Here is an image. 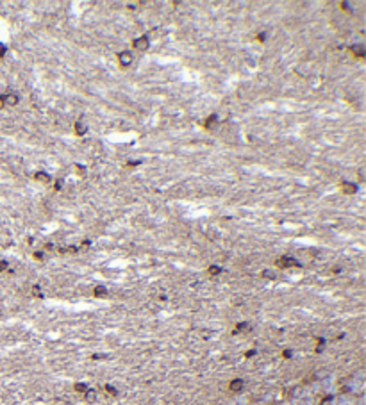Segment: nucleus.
Here are the masks:
<instances>
[{"instance_id": "1", "label": "nucleus", "mask_w": 366, "mask_h": 405, "mask_svg": "<svg viewBox=\"0 0 366 405\" xmlns=\"http://www.w3.org/2000/svg\"><path fill=\"white\" fill-rule=\"evenodd\" d=\"M132 47H134L138 52H147V50L150 48V39H148V36H139V38H136V39L132 41Z\"/></svg>"}, {"instance_id": "2", "label": "nucleus", "mask_w": 366, "mask_h": 405, "mask_svg": "<svg viewBox=\"0 0 366 405\" xmlns=\"http://www.w3.org/2000/svg\"><path fill=\"white\" fill-rule=\"evenodd\" d=\"M277 266L279 268H295V266H300V263L295 259V257H289V255H282L277 259Z\"/></svg>"}, {"instance_id": "3", "label": "nucleus", "mask_w": 366, "mask_h": 405, "mask_svg": "<svg viewBox=\"0 0 366 405\" xmlns=\"http://www.w3.org/2000/svg\"><path fill=\"white\" fill-rule=\"evenodd\" d=\"M132 61H134V56H132V52H129V50H123V52H120V54H118V63L122 64L123 68L130 66V64H132Z\"/></svg>"}, {"instance_id": "4", "label": "nucleus", "mask_w": 366, "mask_h": 405, "mask_svg": "<svg viewBox=\"0 0 366 405\" xmlns=\"http://www.w3.org/2000/svg\"><path fill=\"white\" fill-rule=\"evenodd\" d=\"M18 102H20V97L16 95V93H7V95H4V104L9 107H15L18 106Z\"/></svg>"}, {"instance_id": "5", "label": "nucleus", "mask_w": 366, "mask_h": 405, "mask_svg": "<svg viewBox=\"0 0 366 405\" xmlns=\"http://www.w3.org/2000/svg\"><path fill=\"white\" fill-rule=\"evenodd\" d=\"M341 191H343L345 195H355V193H357V184L345 180L343 184H341Z\"/></svg>"}, {"instance_id": "6", "label": "nucleus", "mask_w": 366, "mask_h": 405, "mask_svg": "<svg viewBox=\"0 0 366 405\" xmlns=\"http://www.w3.org/2000/svg\"><path fill=\"white\" fill-rule=\"evenodd\" d=\"M34 178H36L38 182H41V184H50L52 182V177L47 171H36V173H34Z\"/></svg>"}, {"instance_id": "7", "label": "nucleus", "mask_w": 366, "mask_h": 405, "mask_svg": "<svg viewBox=\"0 0 366 405\" xmlns=\"http://www.w3.org/2000/svg\"><path fill=\"white\" fill-rule=\"evenodd\" d=\"M350 52H352L355 57H359V59H363V57L366 56V48L363 47V45H352V47H350Z\"/></svg>"}, {"instance_id": "8", "label": "nucleus", "mask_w": 366, "mask_h": 405, "mask_svg": "<svg viewBox=\"0 0 366 405\" xmlns=\"http://www.w3.org/2000/svg\"><path fill=\"white\" fill-rule=\"evenodd\" d=\"M88 132V123L84 120H79L75 121V134L77 136H84Z\"/></svg>"}, {"instance_id": "9", "label": "nucleus", "mask_w": 366, "mask_h": 405, "mask_svg": "<svg viewBox=\"0 0 366 405\" xmlns=\"http://www.w3.org/2000/svg\"><path fill=\"white\" fill-rule=\"evenodd\" d=\"M230 391H241V389H243V380H241V378H236V380H232V382H230Z\"/></svg>"}, {"instance_id": "10", "label": "nucleus", "mask_w": 366, "mask_h": 405, "mask_svg": "<svg viewBox=\"0 0 366 405\" xmlns=\"http://www.w3.org/2000/svg\"><path fill=\"white\" fill-rule=\"evenodd\" d=\"M218 125V116L216 114H211L207 120H206V128H215Z\"/></svg>"}, {"instance_id": "11", "label": "nucleus", "mask_w": 366, "mask_h": 405, "mask_svg": "<svg viewBox=\"0 0 366 405\" xmlns=\"http://www.w3.org/2000/svg\"><path fill=\"white\" fill-rule=\"evenodd\" d=\"M93 295H95V296H98V298H102V296L107 295V287H106V286H97V287L93 289Z\"/></svg>"}, {"instance_id": "12", "label": "nucleus", "mask_w": 366, "mask_h": 405, "mask_svg": "<svg viewBox=\"0 0 366 405\" xmlns=\"http://www.w3.org/2000/svg\"><path fill=\"white\" fill-rule=\"evenodd\" d=\"M209 275H213V277H216V275H220L222 273V266H216V264H213V266H209Z\"/></svg>"}, {"instance_id": "13", "label": "nucleus", "mask_w": 366, "mask_h": 405, "mask_svg": "<svg viewBox=\"0 0 366 405\" xmlns=\"http://www.w3.org/2000/svg\"><path fill=\"white\" fill-rule=\"evenodd\" d=\"M261 275H263L264 278H268V280H275V278H277V273H275V271H272V270H264Z\"/></svg>"}, {"instance_id": "14", "label": "nucleus", "mask_w": 366, "mask_h": 405, "mask_svg": "<svg viewBox=\"0 0 366 405\" xmlns=\"http://www.w3.org/2000/svg\"><path fill=\"white\" fill-rule=\"evenodd\" d=\"M86 400H88V402H95V400H97V393H95V389H88V391H86Z\"/></svg>"}, {"instance_id": "15", "label": "nucleus", "mask_w": 366, "mask_h": 405, "mask_svg": "<svg viewBox=\"0 0 366 405\" xmlns=\"http://www.w3.org/2000/svg\"><path fill=\"white\" fill-rule=\"evenodd\" d=\"M73 387H75V391H77V393H86L88 391V385L86 384H75Z\"/></svg>"}, {"instance_id": "16", "label": "nucleus", "mask_w": 366, "mask_h": 405, "mask_svg": "<svg viewBox=\"0 0 366 405\" xmlns=\"http://www.w3.org/2000/svg\"><path fill=\"white\" fill-rule=\"evenodd\" d=\"M79 246H75V245H72V246H66L65 248V252H68V254H77V252H79Z\"/></svg>"}, {"instance_id": "17", "label": "nucleus", "mask_w": 366, "mask_h": 405, "mask_svg": "<svg viewBox=\"0 0 366 405\" xmlns=\"http://www.w3.org/2000/svg\"><path fill=\"white\" fill-rule=\"evenodd\" d=\"M32 295H34V296H39V298H41V296H43V293H41V287H39V286H34V287H32Z\"/></svg>"}, {"instance_id": "18", "label": "nucleus", "mask_w": 366, "mask_h": 405, "mask_svg": "<svg viewBox=\"0 0 366 405\" xmlns=\"http://www.w3.org/2000/svg\"><path fill=\"white\" fill-rule=\"evenodd\" d=\"M341 7H343L346 13H352V11H354V6H350L348 2H341Z\"/></svg>"}, {"instance_id": "19", "label": "nucleus", "mask_w": 366, "mask_h": 405, "mask_svg": "<svg viewBox=\"0 0 366 405\" xmlns=\"http://www.w3.org/2000/svg\"><path fill=\"white\" fill-rule=\"evenodd\" d=\"M7 268H9V263L6 261V259H0V273H2L4 270H7Z\"/></svg>"}, {"instance_id": "20", "label": "nucleus", "mask_w": 366, "mask_h": 405, "mask_svg": "<svg viewBox=\"0 0 366 405\" xmlns=\"http://www.w3.org/2000/svg\"><path fill=\"white\" fill-rule=\"evenodd\" d=\"M106 391H107V393H111L113 396H116V394H118V391H116V389H115V387H113V385H106Z\"/></svg>"}, {"instance_id": "21", "label": "nucleus", "mask_w": 366, "mask_h": 405, "mask_svg": "<svg viewBox=\"0 0 366 405\" xmlns=\"http://www.w3.org/2000/svg\"><path fill=\"white\" fill-rule=\"evenodd\" d=\"M6 52H7V47H6L4 43H0V57L6 56Z\"/></svg>"}, {"instance_id": "22", "label": "nucleus", "mask_w": 366, "mask_h": 405, "mask_svg": "<svg viewBox=\"0 0 366 405\" xmlns=\"http://www.w3.org/2000/svg\"><path fill=\"white\" fill-rule=\"evenodd\" d=\"M257 41H261V43L266 41V32H259V34H257Z\"/></svg>"}, {"instance_id": "23", "label": "nucleus", "mask_w": 366, "mask_h": 405, "mask_svg": "<svg viewBox=\"0 0 366 405\" xmlns=\"http://www.w3.org/2000/svg\"><path fill=\"white\" fill-rule=\"evenodd\" d=\"M245 328H248V325H246V323H239V325L236 327V332H239V330H245Z\"/></svg>"}, {"instance_id": "24", "label": "nucleus", "mask_w": 366, "mask_h": 405, "mask_svg": "<svg viewBox=\"0 0 366 405\" xmlns=\"http://www.w3.org/2000/svg\"><path fill=\"white\" fill-rule=\"evenodd\" d=\"M34 259L41 261V259H43V252H34Z\"/></svg>"}, {"instance_id": "25", "label": "nucleus", "mask_w": 366, "mask_h": 405, "mask_svg": "<svg viewBox=\"0 0 366 405\" xmlns=\"http://www.w3.org/2000/svg\"><path fill=\"white\" fill-rule=\"evenodd\" d=\"M75 166H77V171H79V173H84V171H86V168H84L82 164H75Z\"/></svg>"}, {"instance_id": "26", "label": "nucleus", "mask_w": 366, "mask_h": 405, "mask_svg": "<svg viewBox=\"0 0 366 405\" xmlns=\"http://www.w3.org/2000/svg\"><path fill=\"white\" fill-rule=\"evenodd\" d=\"M138 164H141V161H129V166H130V168H134V166H138Z\"/></svg>"}, {"instance_id": "27", "label": "nucleus", "mask_w": 366, "mask_h": 405, "mask_svg": "<svg viewBox=\"0 0 366 405\" xmlns=\"http://www.w3.org/2000/svg\"><path fill=\"white\" fill-rule=\"evenodd\" d=\"M6 107V104H4V95H0V111Z\"/></svg>"}, {"instance_id": "28", "label": "nucleus", "mask_w": 366, "mask_h": 405, "mask_svg": "<svg viewBox=\"0 0 366 405\" xmlns=\"http://www.w3.org/2000/svg\"><path fill=\"white\" fill-rule=\"evenodd\" d=\"M252 355H255V350H248L246 353H245V357H252Z\"/></svg>"}, {"instance_id": "29", "label": "nucleus", "mask_w": 366, "mask_h": 405, "mask_svg": "<svg viewBox=\"0 0 366 405\" xmlns=\"http://www.w3.org/2000/svg\"><path fill=\"white\" fill-rule=\"evenodd\" d=\"M61 186H63V180L57 178V182H56V189H61Z\"/></svg>"}, {"instance_id": "30", "label": "nucleus", "mask_w": 366, "mask_h": 405, "mask_svg": "<svg viewBox=\"0 0 366 405\" xmlns=\"http://www.w3.org/2000/svg\"><path fill=\"white\" fill-rule=\"evenodd\" d=\"M45 248H47V250H52V248H54V245H52V243H47V245H45Z\"/></svg>"}]
</instances>
